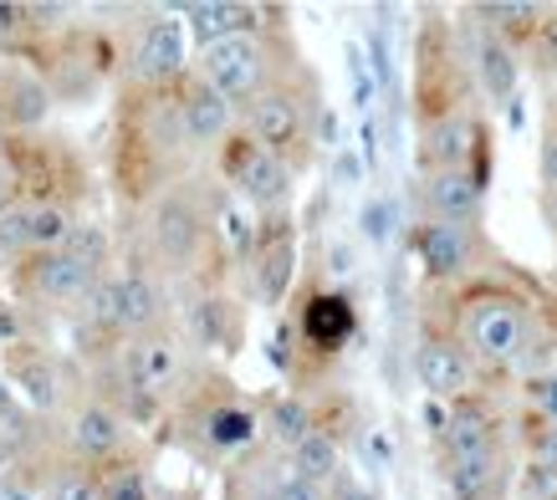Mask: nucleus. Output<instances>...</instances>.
<instances>
[{"label":"nucleus","instance_id":"nucleus-4","mask_svg":"<svg viewBox=\"0 0 557 500\" xmlns=\"http://www.w3.org/2000/svg\"><path fill=\"white\" fill-rule=\"evenodd\" d=\"M312 123H318V92L302 87L292 72L282 83H271L261 98H251L240 108V134L251 138V143H261V149L282 153L292 168L307 159Z\"/></svg>","mask_w":557,"mask_h":500},{"label":"nucleus","instance_id":"nucleus-32","mask_svg":"<svg viewBox=\"0 0 557 500\" xmlns=\"http://www.w3.org/2000/svg\"><path fill=\"white\" fill-rule=\"evenodd\" d=\"M0 255H16V261L32 255V220H26V204H11V210L0 215Z\"/></svg>","mask_w":557,"mask_h":500},{"label":"nucleus","instance_id":"nucleus-39","mask_svg":"<svg viewBox=\"0 0 557 500\" xmlns=\"http://www.w3.org/2000/svg\"><path fill=\"white\" fill-rule=\"evenodd\" d=\"M16 168L5 164V159H0V215H5V210H11V204H16Z\"/></svg>","mask_w":557,"mask_h":500},{"label":"nucleus","instance_id":"nucleus-6","mask_svg":"<svg viewBox=\"0 0 557 500\" xmlns=\"http://www.w3.org/2000/svg\"><path fill=\"white\" fill-rule=\"evenodd\" d=\"M220 174H225V184H231L251 210H261V215H271V220L292 204V179H297V168H292L282 153L251 143L246 134H236L225 149H220Z\"/></svg>","mask_w":557,"mask_h":500},{"label":"nucleus","instance_id":"nucleus-28","mask_svg":"<svg viewBox=\"0 0 557 500\" xmlns=\"http://www.w3.org/2000/svg\"><path fill=\"white\" fill-rule=\"evenodd\" d=\"M267 429H271V439L292 454L307 434H318L322 424H318V414H312V403H307L302 393H282V399H271V409H267Z\"/></svg>","mask_w":557,"mask_h":500},{"label":"nucleus","instance_id":"nucleus-21","mask_svg":"<svg viewBox=\"0 0 557 500\" xmlns=\"http://www.w3.org/2000/svg\"><path fill=\"white\" fill-rule=\"evenodd\" d=\"M51 108L47 77H36L26 62H5L0 67V123L5 128H32Z\"/></svg>","mask_w":557,"mask_h":500},{"label":"nucleus","instance_id":"nucleus-41","mask_svg":"<svg viewBox=\"0 0 557 500\" xmlns=\"http://www.w3.org/2000/svg\"><path fill=\"white\" fill-rule=\"evenodd\" d=\"M542 210H547V220H553V230H557V195H547V200H542Z\"/></svg>","mask_w":557,"mask_h":500},{"label":"nucleus","instance_id":"nucleus-13","mask_svg":"<svg viewBox=\"0 0 557 500\" xmlns=\"http://www.w3.org/2000/svg\"><path fill=\"white\" fill-rule=\"evenodd\" d=\"M180 113H185V134L195 153H220L240 134V108L231 98H220L210 83H200L195 72L180 83Z\"/></svg>","mask_w":557,"mask_h":500},{"label":"nucleus","instance_id":"nucleus-29","mask_svg":"<svg viewBox=\"0 0 557 500\" xmlns=\"http://www.w3.org/2000/svg\"><path fill=\"white\" fill-rule=\"evenodd\" d=\"M471 16H481L486 32H496L502 41L511 36H537V26L547 21V5H532V0H507V5H475Z\"/></svg>","mask_w":557,"mask_h":500},{"label":"nucleus","instance_id":"nucleus-1","mask_svg":"<svg viewBox=\"0 0 557 500\" xmlns=\"http://www.w3.org/2000/svg\"><path fill=\"white\" fill-rule=\"evenodd\" d=\"M200 153L189 149L185 113H180V83L174 87H134L113 123V184L128 204L159 200L170 184L189 179V164Z\"/></svg>","mask_w":557,"mask_h":500},{"label":"nucleus","instance_id":"nucleus-34","mask_svg":"<svg viewBox=\"0 0 557 500\" xmlns=\"http://www.w3.org/2000/svg\"><path fill=\"white\" fill-rule=\"evenodd\" d=\"M102 500H153L149 480H144V470H102Z\"/></svg>","mask_w":557,"mask_h":500},{"label":"nucleus","instance_id":"nucleus-5","mask_svg":"<svg viewBox=\"0 0 557 500\" xmlns=\"http://www.w3.org/2000/svg\"><path fill=\"white\" fill-rule=\"evenodd\" d=\"M200 83H210L220 98H231L236 108H246L251 98H261L271 83H282L287 72L276 62V41L267 32L251 36H225V41H210L200 51V67H195Z\"/></svg>","mask_w":557,"mask_h":500},{"label":"nucleus","instance_id":"nucleus-27","mask_svg":"<svg viewBox=\"0 0 557 500\" xmlns=\"http://www.w3.org/2000/svg\"><path fill=\"white\" fill-rule=\"evenodd\" d=\"M36 454H41V424L21 403H5L0 409V465L32 470Z\"/></svg>","mask_w":557,"mask_h":500},{"label":"nucleus","instance_id":"nucleus-12","mask_svg":"<svg viewBox=\"0 0 557 500\" xmlns=\"http://www.w3.org/2000/svg\"><path fill=\"white\" fill-rule=\"evenodd\" d=\"M481 123H475L471 108H456V113H440L420 128V174H445V168H481ZM486 174V168H481Z\"/></svg>","mask_w":557,"mask_h":500},{"label":"nucleus","instance_id":"nucleus-20","mask_svg":"<svg viewBox=\"0 0 557 500\" xmlns=\"http://www.w3.org/2000/svg\"><path fill=\"white\" fill-rule=\"evenodd\" d=\"M297 333L312 352H338L354 337V301L343 291H312L307 307L297 312Z\"/></svg>","mask_w":557,"mask_h":500},{"label":"nucleus","instance_id":"nucleus-37","mask_svg":"<svg viewBox=\"0 0 557 500\" xmlns=\"http://www.w3.org/2000/svg\"><path fill=\"white\" fill-rule=\"evenodd\" d=\"M532 62H537V72L557 77V11H547V21L532 36Z\"/></svg>","mask_w":557,"mask_h":500},{"label":"nucleus","instance_id":"nucleus-18","mask_svg":"<svg viewBox=\"0 0 557 500\" xmlns=\"http://www.w3.org/2000/svg\"><path fill=\"white\" fill-rule=\"evenodd\" d=\"M496 445H502V418H496V409H491L481 393L450 403V414L440 424V450H445V460L496 450Z\"/></svg>","mask_w":557,"mask_h":500},{"label":"nucleus","instance_id":"nucleus-10","mask_svg":"<svg viewBox=\"0 0 557 500\" xmlns=\"http://www.w3.org/2000/svg\"><path fill=\"white\" fill-rule=\"evenodd\" d=\"M98 282H102V271L72 261L67 250H41V255H26L16 266L21 297H32L36 307H72L77 312Z\"/></svg>","mask_w":557,"mask_h":500},{"label":"nucleus","instance_id":"nucleus-19","mask_svg":"<svg viewBox=\"0 0 557 500\" xmlns=\"http://www.w3.org/2000/svg\"><path fill=\"white\" fill-rule=\"evenodd\" d=\"M445 485L456 500H502L511 485V460L507 450H481V454H460L445 460Z\"/></svg>","mask_w":557,"mask_h":500},{"label":"nucleus","instance_id":"nucleus-38","mask_svg":"<svg viewBox=\"0 0 557 500\" xmlns=\"http://www.w3.org/2000/svg\"><path fill=\"white\" fill-rule=\"evenodd\" d=\"M542 184H547V195H557V123L542 138Z\"/></svg>","mask_w":557,"mask_h":500},{"label":"nucleus","instance_id":"nucleus-15","mask_svg":"<svg viewBox=\"0 0 557 500\" xmlns=\"http://www.w3.org/2000/svg\"><path fill=\"white\" fill-rule=\"evenodd\" d=\"M424 220H456L475 225L486 210V174L481 168H445V174H420Z\"/></svg>","mask_w":557,"mask_h":500},{"label":"nucleus","instance_id":"nucleus-31","mask_svg":"<svg viewBox=\"0 0 557 500\" xmlns=\"http://www.w3.org/2000/svg\"><path fill=\"white\" fill-rule=\"evenodd\" d=\"M72 255V261H83V266L102 271L108 276V255H113V240H108V230L102 225H77V230L67 235V246H62Z\"/></svg>","mask_w":557,"mask_h":500},{"label":"nucleus","instance_id":"nucleus-26","mask_svg":"<svg viewBox=\"0 0 557 500\" xmlns=\"http://www.w3.org/2000/svg\"><path fill=\"white\" fill-rule=\"evenodd\" d=\"M287 470H292V475H302L307 485H322V490H327V485L343 475V445L327 429L307 434L302 445L287 454Z\"/></svg>","mask_w":557,"mask_h":500},{"label":"nucleus","instance_id":"nucleus-17","mask_svg":"<svg viewBox=\"0 0 557 500\" xmlns=\"http://www.w3.org/2000/svg\"><path fill=\"white\" fill-rule=\"evenodd\" d=\"M0 373H5V384L26 388V399H32L36 409H62V403H67L62 363H57L47 348H36V342H11L5 358H0Z\"/></svg>","mask_w":557,"mask_h":500},{"label":"nucleus","instance_id":"nucleus-2","mask_svg":"<svg viewBox=\"0 0 557 500\" xmlns=\"http://www.w3.org/2000/svg\"><path fill=\"white\" fill-rule=\"evenodd\" d=\"M450 333L466 342L475 367H491V373H527V384L547 373L542 358L553 352V337H542L532 301L507 282L475 276V282L460 286L456 312H450Z\"/></svg>","mask_w":557,"mask_h":500},{"label":"nucleus","instance_id":"nucleus-7","mask_svg":"<svg viewBox=\"0 0 557 500\" xmlns=\"http://www.w3.org/2000/svg\"><path fill=\"white\" fill-rule=\"evenodd\" d=\"M409 250L420 255L424 276L435 286H466L481 276L486 261V235L481 225H456V220H414L409 230Z\"/></svg>","mask_w":557,"mask_h":500},{"label":"nucleus","instance_id":"nucleus-16","mask_svg":"<svg viewBox=\"0 0 557 500\" xmlns=\"http://www.w3.org/2000/svg\"><path fill=\"white\" fill-rule=\"evenodd\" d=\"M267 225L271 230H261L251 240V276H256V297L276 307V301H287L292 276H297V235L287 230L282 215L267 220Z\"/></svg>","mask_w":557,"mask_h":500},{"label":"nucleus","instance_id":"nucleus-3","mask_svg":"<svg viewBox=\"0 0 557 500\" xmlns=\"http://www.w3.org/2000/svg\"><path fill=\"white\" fill-rule=\"evenodd\" d=\"M220 225H225V200L215 184L200 174L170 184L159 200L144 204V225H138V271H149L159 282H189L200 276L210 250L220 246Z\"/></svg>","mask_w":557,"mask_h":500},{"label":"nucleus","instance_id":"nucleus-33","mask_svg":"<svg viewBox=\"0 0 557 500\" xmlns=\"http://www.w3.org/2000/svg\"><path fill=\"white\" fill-rule=\"evenodd\" d=\"M517 490H522V500H557V465L553 460H527L517 470Z\"/></svg>","mask_w":557,"mask_h":500},{"label":"nucleus","instance_id":"nucleus-11","mask_svg":"<svg viewBox=\"0 0 557 500\" xmlns=\"http://www.w3.org/2000/svg\"><path fill=\"white\" fill-rule=\"evenodd\" d=\"M62 445H67V460L92 470H108L128 445V418L113 414L102 399H77L62 418Z\"/></svg>","mask_w":557,"mask_h":500},{"label":"nucleus","instance_id":"nucleus-25","mask_svg":"<svg viewBox=\"0 0 557 500\" xmlns=\"http://www.w3.org/2000/svg\"><path fill=\"white\" fill-rule=\"evenodd\" d=\"M189 26H195V36H200L205 47L210 41H225V36H251L267 26V11L261 5H240V0H210V5H189L185 11Z\"/></svg>","mask_w":557,"mask_h":500},{"label":"nucleus","instance_id":"nucleus-40","mask_svg":"<svg viewBox=\"0 0 557 500\" xmlns=\"http://www.w3.org/2000/svg\"><path fill=\"white\" fill-rule=\"evenodd\" d=\"M327 261H333V271H343V276H348V271H354V250L333 246V250H327Z\"/></svg>","mask_w":557,"mask_h":500},{"label":"nucleus","instance_id":"nucleus-9","mask_svg":"<svg viewBox=\"0 0 557 500\" xmlns=\"http://www.w3.org/2000/svg\"><path fill=\"white\" fill-rule=\"evenodd\" d=\"M128 87H174L185 83V21L174 16H153L134 32V47H128Z\"/></svg>","mask_w":557,"mask_h":500},{"label":"nucleus","instance_id":"nucleus-22","mask_svg":"<svg viewBox=\"0 0 557 500\" xmlns=\"http://www.w3.org/2000/svg\"><path fill=\"white\" fill-rule=\"evenodd\" d=\"M185 337L195 348H210V352H231L240 342V307L220 291H205L185 307Z\"/></svg>","mask_w":557,"mask_h":500},{"label":"nucleus","instance_id":"nucleus-30","mask_svg":"<svg viewBox=\"0 0 557 500\" xmlns=\"http://www.w3.org/2000/svg\"><path fill=\"white\" fill-rule=\"evenodd\" d=\"M47 500H102V470L77 465V460L57 465L47 485Z\"/></svg>","mask_w":557,"mask_h":500},{"label":"nucleus","instance_id":"nucleus-35","mask_svg":"<svg viewBox=\"0 0 557 500\" xmlns=\"http://www.w3.org/2000/svg\"><path fill=\"white\" fill-rule=\"evenodd\" d=\"M394 220H399L394 200H384V195H373V200L363 204V215H358V225H363V240H373V246H384L388 235H394Z\"/></svg>","mask_w":557,"mask_h":500},{"label":"nucleus","instance_id":"nucleus-8","mask_svg":"<svg viewBox=\"0 0 557 500\" xmlns=\"http://www.w3.org/2000/svg\"><path fill=\"white\" fill-rule=\"evenodd\" d=\"M414 378H420V388L430 399L460 403L475 393L481 367H475V358L466 352V342H460L450 327H430V333L420 337V348H414Z\"/></svg>","mask_w":557,"mask_h":500},{"label":"nucleus","instance_id":"nucleus-23","mask_svg":"<svg viewBox=\"0 0 557 500\" xmlns=\"http://www.w3.org/2000/svg\"><path fill=\"white\" fill-rule=\"evenodd\" d=\"M195 429H200V439L210 450L231 454V450H246V445H251L256 429H261V418H256L240 399H225V393H220V399L195 409Z\"/></svg>","mask_w":557,"mask_h":500},{"label":"nucleus","instance_id":"nucleus-24","mask_svg":"<svg viewBox=\"0 0 557 500\" xmlns=\"http://www.w3.org/2000/svg\"><path fill=\"white\" fill-rule=\"evenodd\" d=\"M481 26V21H475ZM471 62H475V83H481V92H486L491 102H507L511 92H517V51H511V41H502L496 32H475V47H471Z\"/></svg>","mask_w":557,"mask_h":500},{"label":"nucleus","instance_id":"nucleus-14","mask_svg":"<svg viewBox=\"0 0 557 500\" xmlns=\"http://www.w3.org/2000/svg\"><path fill=\"white\" fill-rule=\"evenodd\" d=\"M123 367L134 373L138 384L149 388L153 399H164V393H174V388L189 378V352L185 342L164 327V333H149V337H134V342H123L119 348Z\"/></svg>","mask_w":557,"mask_h":500},{"label":"nucleus","instance_id":"nucleus-36","mask_svg":"<svg viewBox=\"0 0 557 500\" xmlns=\"http://www.w3.org/2000/svg\"><path fill=\"white\" fill-rule=\"evenodd\" d=\"M261 500H327V490H322V485H307L302 475H292V470H282V475L267 485Z\"/></svg>","mask_w":557,"mask_h":500}]
</instances>
